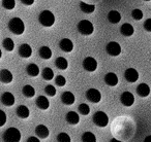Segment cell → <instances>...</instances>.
Returning a JSON list of instances; mask_svg holds the SVG:
<instances>
[{
  "instance_id": "d6a6232c",
  "label": "cell",
  "mask_w": 151,
  "mask_h": 142,
  "mask_svg": "<svg viewBox=\"0 0 151 142\" xmlns=\"http://www.w3.org/2000/svg\"><path fill=\"white\" fill-rule=\"evenodd\" d=\"M78 110L82 115H88L89 112H90V108H89L88 105L85 104V103H82V104L79 105Z\"/></svg>"
},
{
  "instance_id": "4dcf8cb0",
  "label": "cell",
  "mask_w": 151,
  "mask_h": 142,
  "mask_svg": "<svg viewBox=\"0 0 151 142\" xmlns=\"http://www.w3.org/2000/svg\"><path fill=\"white\" fill-rule=\"evenodd\" d=\"M3 46H4V48L7 52H12V50H14V48H15V43H14L12 38L7 37L3 40Z\"/></svg>"
},
{
  "instance_id": "4316f807",
  "label": "cell",
  "mask_w": 151,
  "mask_h": 142,
  "mask_svg": "<svg viewBox=\"0 0 151 142\" xmlns=\"http://www.w3.org/2000/svg\"><path fill=\"white\" fill-rule=\"evenodd\" d=\"M22 93H23L24 96L27 97V98H31V97H33L34 95H35V90H34L33 87L27 84V86L23 87V89H22Z\"/></svg>"
},
{
  "instance_id": "7a4b0ae2",
  "label": "cell",
  "mask_w": 151,
  "mask_h": 142,
  "mask_svg": "<svg viewBox=\"0 0 151 142\" xmlns=\"http://www.w3.org/2000/svg\"><path fill=\"white\" fill-rule=\"evenodd\" d=\"M38 21L44 27H51L55 23V16L52 11H44L40 13V17H38Z\"/></svg>"
},
{
  "instance_id": "74e56055",
  "label": "cell",
  "mask_w": 151,
  "mask_h": 142,
  "mask_svg": "<svg viewBox=\"0 0 151 142\" xmlns=\"http://www.w3.org/2000/svg\"><path fill=\"white\" fill-rule=\"evenodd\" d=\"M6 123V114L3 110L0 109V127H3Z\"/></svg>"
},
{
  "instance_id": "d4e9b609",
  "label": "cell",
  "mask_w": 151,
  "mask_h": 142,
  "mask_svg": "<svg viewBox=\"0 0 151 142\" xmlns=\"http://www.w3.org/2000/svg\"><path fill=\"white\" fill-rule=\"evenodd\" d=\"M55 65H56L57 68L60 69V70H65V69H67V67H68V62H67L66 59L63 58V57H59V58H57L56 61H55Z\"/></svg>"
},
{
  "instance_id": "44dd1931",
  "label": "cell",
  "mask_w": 151,
  "mask_h": 142,
  "mask_svg": "<svg viewBox=\"0 0 151 142\" xmlns=\"http://www.w3.org/2000/svg\"><path fill=\"white\" fill-rule=\"evenodd\" d=\"M16 112H17V115L20 119H27L30 114L29 109H28L27 106H25V105H20L17 108V110H16Z\"/></svg>"
},
{
  "instance_id": "83f0119b",
  "label": "cell",
  "mask_w": 151,
  "mask_h": 142,
  "mask_svg": "<svg viewBox=\"0 0 151 142\" xmlns=\"http://www.w3.org/2000/svg\"><path fill=\"white\" fill-rule=\"evenodd\" d=\"M80 9H81V11L85 13H92L93 11H95V5L88 4V3H85V2H81Z\"/></svg>"
},
{
  "instance_id": "d590c367",
  "label": "cell",
  "mask_w": 151,
  "mask_h": 142,
  "mask_svg": "<svg viewBox=\"0 0 151 142\" xmlns=\"http://www.w3.org/2000/svg\"><path fill=\"white\" fill-rule=\"evenodd\" d=\"M132 16L136 21H140L143 18V13L141 9H134V11H132Z\"/></svg>"
},
{
  "instance_id": "e0dca14e",
  "label": "cell",
  "mask_w": 151,
  "mask_h": 142,
  "mask_svg": "<svg viewBox=\"0 0 151 142\" xmlns=\"http://www.w3.org/2000/svg\"><path fill=\"white\" fill-rule=\"evenodd\" d=\"M36 106L40 109H42V110H46V109H48L49 106H50V102H49L47 97L40 96L36 99Z\"/></svg>"
},
{
  "instance_id": "5bb4252c",
  "label": "cell",
  "mask_w": 151,
  "mask_h": 142,
  "mask_svg": "<svg viewBox=\"0 0 151 142\" xmlns=\"http://www.w3.org/2000/svg\"><path fill=\"white\" fill-rule=\"evenodd\" d=\"M19 55L22 58H29L32 55V48L29 44L23 43L21 44V46L19 48Z\"/></svg>"
},
{
  "instance_id": "2e32d148",
  "label": "cell",
  "mask_w": 151,
  "mask_h": 142,
  "mask_svg": "<svg viewBox=\"0 0 151 142\" xmlns=\"http://www.w3.org/2000/svg\"><path fill=\"white\" fill-rule=\"evenodd\" d=\"M105 82L110 87H115L118 84V76L113 72H109L105 76Z\"/></svg>"
},
{
  "instance_id": "ee69618b",
  "label": "cell",
  "mask_w": 151,
  "mask_h": 142,
  "mask_svg": "<svg viewBox=\"0 0 151 142\" xmlns=\"http://www.w3.org/2000/svg\"><path fill=\"white\" fill-rule=\"evenodd\" d=\"M1 57H2V52H1V50H0V59H1Z\"/></svg>"
},
{
  "instance_id": "603a6c76",
  "label": "cell",
  "mask_w": 151,
  "mask_h": 142,
  "mask_svg": "<svg viewBox=\"0 0 151 142\" xmlns=\"http://www.w3.org/2000/svg\"><path fill=\"white\" fill-rule=\"evenodd\" d=\"M120 32H121L122 35L124 36H132L134 34V27H132L130 24H123L120 28Z\"/></svg>"
},
{
  "instance_id": "52a82bcc",
  "label": "cell",
  "mask_w": 151,
  "mask_h": 142,
  "mask_svg": "<svg viewBox=\"0 0 151 142\" xmlns=\"http://www.w3.org/2000/svg\"><path fill=\"white\" fill-rule=\"evenodd\" d=\"M86 98L92 103H99L101 100V94L96 89H89L86 92Z\"/></svg>"
},
{
  "instance_id": "4fadbf2b",
  "label": "cell",
  "mask_w": 151,
  "mask_h": 142,
  "mask_svg": "<svg viewBox=\"0 0 151 142\" xmlns=\"http://www.w3.org/2000/svg\"><path fill=\"white\" fill-rule=\"evenodd\" d=\"M0 82L3 84H9L13 82V74L7 69H2L0 71Z\"/></svg>"
},
{
  "instance_id": "8d00e7d4",
  "label": "cell",
  "mask_w": 151,
  "mask_h": 142,
  "mask_svg": "<svg viewBox=\"0 0 151 142\" xmlns=\"http://www.w3.org/2000/svg\"><path fill=\"white\" fill-rule=\"evenodd\" d=\"M55 82H56V84L58 87H63V86H65V84H66V80H65L64 76L58 75L56 78H55Z\"/></svg>"
},
{
  "instance_id": "7bdbcfd3",
  "label": "cell",
  "mask_w": 151,
  "mask_h": 142,
  "mask_svg": "<svg viewBox=\"0 0 151 142\" xmlns=\"http://www.w3.org/2000/svg\"><path fill=\"white\" fill-rule=\"evenodd\" d=\"M111 141H113V142H119V141H118V140H116V139H112Z\"/></svg>"
},
{
  "instance_id": "30bf717a",
  "label": "cell",
  "mask_w": 151,
  "mask_h": 142,
  "mask_svg": "<svg viewBox=\"0 0 151 142\" xmlns=\"http://www.w3.org/2000/svg\"><path fill=\"white\" fill-rule=\"evenodd\" d=\"M120 101L124 106H132L134 102V97L130 92H124L120 96Z\"/></svg>"
},
{
  "instance_id": "8992f818",
  "label": "cell",
  "mask_w": 151,
  "mask_h": 142,
  "mask_svg": "<svg viewBox=\"0 0 151 142\" xmlns=\"http://www.w3.org/2000/svg\"><path fill=\"white\" fill-rule=\"evenodd\" d=\"M106 50H107V53L110 56L116 57V56H119L120 53H121V46H120V44L118 42L111 41L107 44Z\"/></svg>"
},
{
  "instance_id": "f546056e",
  "label": "cell",
  "mask_w": 151,
  "mask_h": 142,
  "mask_svg": "<svg viewBox=\"0 0 151 142\" xmlns=\"http://www.w3.org/2000/svg\"><path fill=\"white\" fill-rule=\"evenodd\" d=\"M82 141L83 142H95L96 141V137L94 134L91 132H85L82 135Z\"/></svg>"
},
{
  "instance_id": "ba28073f",
  "label": "cell",
  "mask_w": 151,
  "mask_h": 142,
  "mask_svg": "<svg viewBox=\"0 0 151 142\" xmlns=\"http://www.w3.org/2000/svg\"><path fill=\"white\" fill-rule=\"evenodd\" d=\"M83 67L86 71H89V72H93V71L96 70L97 68V62L94 58L92 57H87V58L84 59L83 61Z\"/></svg>"
},
{
  "instance_id": "60d3db41",
  "label": "cell",
  "mask_w": 151,
  "mask_h": 142,
  "mask_svg": "<svg viewBox=\"0 0 151 142\" xmlns=\"http://www.w3.org/2000/svg\"><path fill=\"white\" fill-rule=\"evenodd\" d=\"M27 141L28 142H40V139L36 138V137H29Z\"/></svg>"
},
{
  "instance_id": "f35d334b",
  "label": "cell",
  "mask_w": 151,
  "mask_h": 142,
  "mask_svg": "<svg viewBox=\"0 0 151 142\" xmlns=\"http://www.w3.org/2000/svg\"><path fill=\"white\" fill-rule=\"evenodd\" d=\"M144 29L148 32H151V19H148L144 23Z\"/></svg>"
},
{
  "instance_id": "7402d4cb",
  "label": "cell",
  "mask_w": 151,
  "mask_h": 142,
  "mask_svg": "<svg viewBox=\"0 0 151 142\" xmlns=\"http://www.w3.org/2000/svg\"><path fill=\"white\" fill-rule=\"evenodd\" d=\"M108 20H109L110 23L112 24H117L121 20V15L118 13L117 11H111L108 13Z\"/></svg>"
},
{
  "instance_id": "3957f363",
  "label": "cell",
  "mask_w": 151,
  "mask_h": 142,
  "mask_svg": "<svg viewBox=\"0 0 151 142\" xmlns=\"http://www.w3.org/2000/svg\"><path fill=\"white\" fill-rule=\"evenodd\" d=\"M3 140L6 142H19L21 140V133L16 128H9L3 134Z\"/></svg>"
},
{
  "instance_id": "277c9868",
  "label": "cell",
  "mask_w": 151,
  "mask_h": 142,
  "mask_svg": "<svg viewBox=\"0 0 151 142\" xmlns=\"http://www.w3.org/2000/svg\"><path fill=\"white\" fill-rule=\"evenodd\" d=\"M78 31L80 32L82 35H91L94 31V27H93L92 23L88 20H82L78 23Z\"/></svg>"
},
{
  "instance_id": "ffe728a7",
  "label": "cell",
  "mask_w": 151,
  "mask_h": 142,
  "mask_svg": "<svg viewBox=\"0 0 151 142\" xmlns=\"http://www.w3.org/2000/svg\"><path fill=\"white\" fill-rule=\"evenodd\" d=\"M137 94L140 97H147L150 94V88L146 84H140L137 88Z\"/></svg>"
},
{
  "instance_id": "836d02e7",
  "label": "cell",
  "mask_w": 151,
  "mask_h": 142,
  "mask_svg": "<svg viewBox=\"0 0 151 142\" xmlns=\"http://www.w3.org/2000/svg\"><path fill=\"white\" fill-rule=\"evenodd\" d=\"M45 92H46V94L48 95V96L54 97L55 95H56V89H55V87L49 84V86H47L46 88H45Z\"/></svg>"
},
{
  "instance_id": "6da1fadb",
  "label": "cell",
  "mask_w": 151,
  "mask_h": 142,
  "mask_svg": "<svg viewBox=\"0 0 151 142\" xmlns=\"http://www.w3.org/2000/svg\"><path fill=\"white\" fill-rule=\"evenodd\" d=\"M9 29L12 33L16 34V35H21V34L24 33L25 25L20 18H13L9 22Z\"/></svg>"
},
{
  "instance_id": "f6af8a7d",
  "label": "cell",
  "mask_w": 151,
  "mask_h": 142,
  "mask_svg": "<svg viewBox=\"0 0 151 142\" xmlns=\"http://www.w3.org/2000/svg\"><path fill=\"white\" fill-rule=\"evenodd\" d=\"M145 1H150V0H145Z\"/></svg>"
},
{
  "instance_id": "5b68a950",
  "label": "cell",
  "mask_w": 151,
  "mask_h": 142,
  "mask_svg": "<svg viewBox=\"0 0 151 142\" xmlns=\"http://www.w3.org/2000/svg\"><path fill=\"white\" fill-rule=\"evenodd\" d=\"M92 119H93V123L97 127H101V128L107 127L108 123H109V117H108V115L104 111H97V112H95Z\"/></svg>"
},
{
  "instance_id": "b9f144b4",
  "label": "cell",
  "mask_w": 151,
  "mask_h": 142,
  "mask_svg": "<svg viewBox=\"0 0 151 142\" xmlns=\"http://www.w3.org/2000/svg\"><path fill=\"white\" fill-rule=\"evenodd\" d=\"M151 139V136H148V137H146V139H145V141H148V140Z\"/></svg>"
},
{
  "instance_id": "9c48e42d",
  "label": "cell",
  "mask_w": 151,
  "mask_h": 142,
  "mask_svg": "<svg viewBox=\"0 0 151 142\" xmlns=\"http://www.w3.org/2000/svg\"><path fill=\"white\" fill-rule=\"evenodd\" d=\"M124 77L128 82H136L139 78V73L138 71L134 68H128L124 72Z\"/></svg>"
},
{
  "instance_id": "d6986e66",
  "label": "cell",
  "mask_w": 151,
  "mask_h": 142,
  "mask_svg": "<svg viewBox=\"0 0 151 142\" xmlns=\"http://www.w3.org/2000/svg\"><path fill=\"white\" fill-rule=\"evenodd\" d=\"M61 101L65 105H71L75 103V96L71 92H64L61 95Z\"/></svg>"
},
{
  "instance_id": "7c38bea8",
  "label": "cell",
  "mask_w": 151,
  "mask_h": 142,
  "mask_svg": "<svg viewBox=\"0 0 151 142\" xmlns=\"http://www.w3.org/2000/svg\"><path fill=\"white\" fill-rule=\"evenodd\" d=\"M1 102L5 106H13L15 104V96L9 92L3 93L1 96Z\"/></svg>"
},
{
  "instance_id": "f1b7e54d",
  "label": "cell",
  "mask_w": 151,
  "mask_h": 142,
  "mask_svg": "<svg viewBox=\"0 0 151 142\" xmlns=\"http://www.w3.org/2000/svg\"><path fill=\"white\" fill-rule=\"evenodd\" d=\"M42 76L45 80H51L54 77V72L51 68H45L42 72Z\"/></svg>"
},
{
  "instance_id": "ac0fdd59",
  "label": "cell",
  "mask_w": 151,
  "mask_h": 142,
  "mask_svg": "<svg viewBox=\"0 0 151 142\" xmlns=\"http://www.w3.org/2000/svg\"><path fill=\"white\" fill-rule=\"evenodd\" d=\"M65 119H66L67 123L70 124V125H73V126L77 125V124L80 121V116H79L78 113L75 112V111H69V112H67Z\"/></svg>"
},
{
  "instance_id": "cb8c5ba5",
  "label": "cell",
  "mask_w": 151,
  "mask_h": 142,
  "mask_svg": "<svg viewBox=\"0 0 151 142\" xmlns=\"http://www.w3.org/2000/svg\"><path fill=\"white\" fill-rule=\"evenodd\" d=\"M26 71H27L28 75L32 76V77H35L40 74V68L36 64H29L26 68Z\"/></svg>"
},
{
  "instance_id": "484cf974",
  "label": "cell",
  "mask_w": 151,
  "mask_h": 142,
  "mask_svg": "<svg viewBox=\"0 0 151 142\" xmlns=\"http://www.w3.org/2000/svg\"><path fill=\"white\" fill-rule=\"evenodd\" d=\"M40 56L42 57L45 60H49V59L52 57V50L49 46H42L40 48V52H38Z\"/></svg>"
},
{
  "instance_id": "8fae6325",
  "label": "cell",
  "mask_w": 151,
  "mask_h": 142,
  "mask_svg": "<svg viewBox=\"0 0 151 142\" xmlns=\"http://www.w3.org/2000/svg\"><path fill=\"white\" fill-rule=\"evenodd\" d=\"M59 48H61V50L65 53H70L73 50V43L70 39L68 38H63L59 42Z\"/></svg>"
},
{
  "instance_id": "e575fe53",
  "label": "cell",
  "mask_w": 151,
  "mask_h": 142,
  "mask_svg": "<svg viewBox=\"0 0 151 142\" xmlns=\"http://www.w3.org/2000/svg\"><path fill=\"white\" fill-rule=\"evenodd\" d=\"M57 141L59 142H70V137L66 133H60L57 136Z\"/></svg>"
},
{
  "instance_id": "1f68e13d",
  "label": "cell",
  "mask_w": 151,
  "mask_h": 142,
  "mask_svg": "<svg viewBox=\"0 0 151 142\" xmlns=\"http://www.w3.org/2000/svg\"><path fill=\"white\" fill-rule=\"evenodd\" d=\"M2 6L5 9H14L16 6V1L15 0H2Z\"/></svg>"
},
{
  "instance_id": "9a60e30c",
  "label": "cell",
  "mask_w": 151,
  "mask_h": 142,
  "mask_svg": "<svg viewBox=\"0 0 151 142\" xmlns=\"http://www.w3.org/2000/svg\"><path fill=\"white\" fill-rule=\"evenodd\" d=\"M35 133L37 135V137H40V139H46L49 136V134H50V132H49V129L45 125H38L35 128Z\"/></svg>"
},
{
  "instance_id": "ab89813d",
  "label": "cell",
  "mask_w": 151,
  "mask_h": 142,
  "mask_svg": "<svg viewBox=\"0 0 151 142\" xmlns=\"http://www.w3.org/2000/svg\"><path fill=\"white\" fill-rule=\"evenodd\" d=\"M21 2L25 5H32L34 3V0H21Z\"/></svg>"
}]
</instances>
